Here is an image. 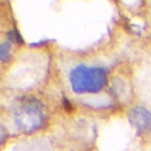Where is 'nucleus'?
I'll return each instance as SVG.
<instances>
[{
	"mask_svg": "<svg viewBox=\"0 0 151 151\" xmlns=\"http://www.w3.org/2000/svg\"><path fill=\"white\" fill-rule=\"evenodd\" d=\"M124 35L122 30L112 32L86 49L55 48L51 71L67 115L94 119L124 115L111 90L112 71L125 55Z\"/></svg>",
	"mask_w": 151,
	"mask_h": 151,
	"instance_id": "obj_1",
	"label": "nucleus"
},
{
	"mask_svg": "<svg viewBox=\"0 0 151 151\" xmlns=\"http://www.w3.org/2000/svg\"><path fill=\"white\" fill-rule=\"evenodd\" d=\"M126 54L133 70L136 97L151 107V34L128 36Z\"/></svg>",
	"mask_w": 151,
	"mask_h": 151,
	"instance_id": "obj_2",
	"label": "nucleus"
},
{
	"mask_svg": "<svg viewBox=\"0 0 151 151\" xmlns=\"http://www.w3.org/2000/svg\"><path fill=\"white\" fill-rule=\"evenodd\" d=\"M52 112L48 105L36 96L22 98L14 110V123L20 132L33 134L50 125Z\"/></svg>",
	"mask_w": 151,
	"mask_h": 151,
	"instance_id": "obj_3",
	"label": "nucleus"
},
{
	"mask_svg": "<svg viewBox=\"0 0 151 151\" xmlns=\"http://www.w3.org/2000/svg\"><path fill=\"white\" fill-rule=\"evenodd\" d=\"M124 115L139 141L146 146H151V107L136 99L127 107Z\"/></svg>",
	"mask_w": 151,
	"mask_h": 151,
	"instance_id": "obj_4",
	"label": "nucleus"
},
{
	"mask_svg": "<svg viewBox=\"0 0 151 151\" xmlns=\"http://www.w3.org/2000/svg\"><path fill=\"white\" fill-rule=\"evenodd\" d=\"M139 13L144 22L148 27H151V0H141Z\"/></svg>",
	"mask_w": 151,
	"mask_h": 151,
	"instance_id": "obj_5",
	"label": "nucleus"
},
{
	"mask_svg": "<svg viewBox=\"0 0 151 151\" xmlns=\"http://www.w3.org/2000/svg\"><path fill=\"white\" fill-rule=\"evenodd\" d=\"M12 42L10 40L0 45V61H8L10 58Z\"/></svg>",
	"mask_w": 151,
	"mask_h": 151,
	"instance_id": "obj_6",
	"label": "nucleus"
}]
</instances>
